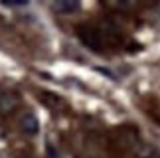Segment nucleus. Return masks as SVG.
Listing matches in <instances>:
<instances>
[{
  "instance_id": "7ed1b4c3",
  "label": "nucleus",
  "mask_w": 160,
  "mask_h": 158,
  "mask_svg": "<svg viewBox=\"0 0 160 158\" xmlns=\"http://www.w3.org/2000/svg\"><path fill=\"white\" fill-rule=\"evenodd\" d=\"M18 107H20V97L16 93H10V91L0 93V115H10Z\"/></svg>"
},
{
  "instance_id": "f03ea898",
  "label": "nucleus",
  "mask_w": 160,
  "mask_h": 158,
  "mask_svg": "<svg viewBox=\"0 0 160 158\" xmlns=\"http://www.w3.org/2000/svg\"><path fill=\"white\" fill-rule=\"evenodd\" d=\"M20 129H22L24 135H28V136L38 135V131H40V121H38V117H36L32 111L22 113V117H20Z\"/></svg>"
},
{
  "instance_id": "39448f33",
  "label": "nucleus",
  "mask_w": 160,
  "mask_h": 158,
  "mask_svg": "<svg viewBox=\"0 0 160 158\" xmlns=\"http://www.w3.org/2000/svg\"><path fill=\"white\" fill-rule=\"evenodd\" d=\"M152 152H154V150H152L148 144H138L137 146V154L140 158H148V156H152Z\"/></svg>"
},
{
  "instance_id": "f257e3e1",
  "label": "nucleus",
  "mask_w": 160,
  "mask_h": 158,
  "mask_svg": "<svg viewBox=\"0 0 160 158\" xmlns=\"http://www.w3.org/2000/svg\"><path fill=\"white\" fill-rule=\"evenodd\" d=\"M77 38L81 40V44H83L85 47H89V50H93V52H103V34H101L97 28L87 26V24L77 26Z\"/></svg>"
},
{
  "instance_id": "20e7f679",
  "label": "nucleus",
  "mask_w": 160,
  "mask_h": 158,
  "mask_svg": "<svg viewBox=\"0 0 160 158\" xmlns=\"http://www.w3.org/2000/svg\"><path fill=\"white\" fill-rule=\"evenodd\" d=\"M79 4L77 0H58V2L53 4V8L58 10V12H75L79 10Z\"/></svg>"
},
{
  "instance_id": "423d86ee",
  "label": "nucleus",
  "mask_w": 160,
  "mask_h": 158,
  "mask_svg": "<svg viewBox=\"0 0 160 158\" xmlns=\"http://www.w3.org/2000/svg\"><path fill=\"white\" fill-rule=\"evenodd\" d=\"M2 6H10V8H16V6H26V0H0Z\"/></svg>"
}]
</instances>
